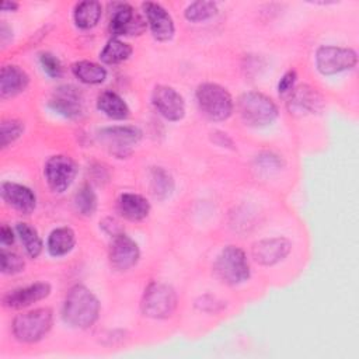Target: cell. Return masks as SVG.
Here are the masks:
<instances>
[{
	"label": "cell",
	"mask_w": 359,
	"mask_h": 359,
	"mask_svg": "<svg viewBox=\"0 0 359 359\" xmlns=\"http://www.w3.org/2000/svg\"><path fill=\"white\" fill-rule=\"evenodd\" d=\"M237 111L243 122L252 128H264L278 118V107L271 97L261 91H245L238 97Z\"/></svg>",
	"instance_id": "cell-2"
},
{
	"label": "cell",
	"mask_w": 359,
	"mask_h": 359,
	"mask_svg": "<svg viewBox=\"0 0 359 359\" xmlns=\"http://www.w3.org/2000/svg\"><path fill=\"white\" fill-rule=\"evenodd\" d=\"M296 79H297V74L293 69L285 72L278 83V93L279 94H287V93L290 94V91L294 88Z\"/></svg>",
	"instance_id": "cell-33"
},
{
	"label": "cell",
	"mask_w": 359,
	"mask_h": 359,
	"mask_svg": "<svg viewBox=\"0 0 359 359\" xmlns=\"http://www.w3.org/2000/svg\"><path fill=\"white\" fill-rule=\"evenodd\" d=\"M142 8L153 38L160 42L170 41L175 34L174 20L170 13L161 4L154 1H144Z\"/></svg>",
	"instance_id": "cell-13"
},
{
	"label": "cell",
	"mask_w": 359,
	"mask_h": 359,
	"mask_svg": "<svg viewBox=\"0 0 359 359\" xmlns=\"http://www.w3.org/2000/svg\"><path fill=\"white\" fill-rule=\"evenodd\" d=\"M102 14V6L97 0H84L74 6L73 20L77 28L90 29L94 28Z\"/></svg>",
	"instance_id": "cell-22"
},
{
	"label": "cell",
	"mask_w": 359,
	"mask_h": 359,
	"mask_svg": "<svg viewBox=\"0 0 359 359\" xmlns=\"http://www.w3.org/2000/svg\"><path fill=\"white\" fill-rule=\"evenodd\" d=\"M119 223L115 220V219H112V217H107L104 222H102V227H104V230L109 234V236H116V234H119V233H122L121 231V227L118 226Z\"/></svg>",
	"instance_id": "cell-35"
},
{
	"label": "cell",
	"mask_w": 359,
	"mask_h": 359,
	"mask_svg": "<svg viewBox=\"0 0 359 359\" xmlns=\"http://www.w3.org/2000/svg\"><path fill=\"white\" fill-rule=\"evenodd\" d=\"M151 104L167 121L177 122L185 115L184 97L171 86L158 84L151 91Z\"/></svg>",
	"instance_id": "cell-11"
},
{
	"label": "cell",
	"mask_w": 359,
	"mask_h": 359,
	"mask_svg": "<svg viewBox=\"0 0 359 359\" xmlns=\"http://www.w3.org/2000/svg\"><path fill=\"white\" fill-rule=\"evenodd\" d=\"M108 258L111 266L115 271L125 272L137 264L140 258V250L137 243L122 231L112 237Z\"/></svg>",
	"instance_id": "cell-12"
},
{
	"label": "cell",
	"mask_w": 359,
	"mask_h": 359,
	"mask_svg": "<svg viewBox=\"0 0 359 359\" xmlns=\"http://www.w3.org/2000/svg\"><path fill=\"white\" fill-rule=\"evenodd\" d=\"M29 76L17 65H4L0 72V97L3 100L15 97L25 91Z\"/></svg>",
	"instance_id": "cell-19"
},
{
	"label": "cell",
	"mask_w": 359,
	"mask_h": 359,
	"mask_svg": "<svg viewBox=\"0 0 359 359\" xmlns=\"http://www.w3.org/2000/svg\"><path fill=\"white\" fill-rule=\"evenodd\" d=\"M72 73L84 84H101L107 79V69L91 60H79L72 65Z\"/></svg>",
	"instance_id": "cell-24"
},
{
	"label": "cell",
	"mask_w": 359,
	"mask_h": 359,
	"mask_svg": "<svg viewBox=\"0 0 359 359\" xmlns=\"http://www.w3.org/2000/svg\"><path fill=\"white\" fill-rule=\"evenodd\" d=\"M174 178L164 167H151L150 192L158 201H165L174 192Z\"/></svg>",
	"instance_id": "cell-25"
},
{
	"label": "cell",
	"mask_w": 359,
	"mask_h": 359,
	"mask_svg": "<svg viewBox=\"0 0 359 359\" xmlns=\"http://www.w3.org/2000/svg\"><path fill=\"white\" fill-rule=\"evenodd\" d=\"M290 250L292 243L286 237H271L254 243L251 254L259 265L271 266L283 261L289 255Z\"/></svg>",
	"instance_id": "cell-14"
},
{
	"label": "cell",
	"mask_w": 359,
	"mask_h": 359,
	"mask_svg": "<svg viewBox=\"0 0 359 359\" xmlns=\"http://www.w3.org/2000/svg\"><path fill=\"white\" fill-rule=\"evenodd\" d=\"M74 208L81 216H93L97 210V195L90 184H83L74 194Z\"/></svg>",
	"instance_id": "cell-28"
},
{
	"label": "cell",
	"mask_w": 359,
	"mask_h": 359,
	"mask_svg": "<svg viewBox=\"0 0 359 359\" xmlns=\"http://www.w3.org/2000/svg\"><path fill=\"white\" fill-rule=\"evenodd\" d=\"M15 231H17V236L20 237L28 257H31V258L39 257V254L42 252V248H43V243H42V238L39 237L36 229L29 226L28 223L18 222L15 226Z\"/></svg>",
	"instance_id": "cell-27"
},
{
	"label": "cell",
	"mask_w": 359,
	"mask_h": 359,
	"mask_svg": "<svg viewBox=\"0 0 359 359\" xmlns=\"http://www.w3.org/2000/svg\"><path fill=\"white\" fill-rule=\"evenodd\" d=\"M53 311L49 307H38L17 314L11 324L13 335L22 344L41 341L52 328Z\"/></svg>",
	"instance_id": "cell-3"
},
{
	"label": "cell",
	"mask_w": 359,
	"mask_h": 359,
	"mask_svg": "<svg viewBox=\"0 0 359 359\" xmlns=\"http://www.w3.org/2000/svg\"><path fill=\"white\" fill-rule=\"evenodd\" d=\"M14 231L10 226L3 224L0 229V243H1V248H7L8 245H11L14 243Z\"/></svg>",
	"instance_id": "cell-34"
},
{
	"label": "cell",
	"mask_w": 359,
	"mask_h": 359,
	"mask_svg": "<svg viewBox=\"0 0 359 359\" xmlns=\"http://www.w3.org/2000/svg\"><path fill=\"white\" fill-rule=\"evenodd\" d=\"M178 297L172 286L163 282H151L144 289L140 310L144 317L164 320L172 316L177 309Z\"/></svg>",
	"instance_id": "cell-6"
},
{
	"label": "cell",
	"mask_w": 359,
	"mask_h": 359,
	"mask_svg": "<svg viewBox=\"0 0 359 359\" xmlns=\"http://www.w3.org/2000/svg\"><path fill=\"white\" fill-rule=\"evenodd\" d=\"M17 8H18V3H15V1H4L1 4L3 11H15Z\"/></svg>",
	"instance_id": "cell-37"
},
{
	"label": "cell",
	"mask_w": 359,
	"mask_h": 359,
	"mask_svg": "<svg viewBox=\"0 0 359 359\" xmlns=\"http://www.w3.org/2000/svg\"><path fill=\"white\" fill-rule=\"evenodd\" d=\"M116 209L119 215L129 222H140L150 213V202L139 194L123 192L118 196Z\"/></svg>",
	"instance_id": "cell-20"
},
{
	"label": "cell",
	"mask_w": 359,
	"mask_h": 359,
	"mask_svg": "<svg viewBox=\"0 0 359 359\" xmlns=\"http://www.w3.org/2000/svg\"><path fill=\"white\" fill-rule=\"evenodd\" d=\"M39 63H41L42 70L52 79H59L63 73V66H62L60 60L50 52H41Z\"/></svg>",
	"instance_id": "cell-32"
},
{
	"label": "cell",
	"mask_w": 359,
	"mask_h": 359,
	"mask_svg": "<svg viewBox=\"0 0 359 359\" xmlns=\"http://www.w3.org/2000/svg\"><path fill=\"white\" fill-rule=\"evenodd\" d=\"M215 276L230 286L244 283L251 273L244 250L237 245L224 247L213 264Z\"/></svg>",
	"instance_id": "cell-5"
},
{
	"label": "cell",
	"mask_w": 359,
	"mask_h": 359,
	"mask_svg": "<svg viewBox=\"0 0 359 359\" xmlns=\"http://www.w3.org/2000/svg\"><path fill=\"white\" fill-rule=\"evenodd\" d=\"M358 63V53L352 48L323 45L316 50V67L324 76L351 70Z\"/></svg>",
	"instance_id": "cell-8"
},
{
	"label": "cell",
	"mask_w": 359,
	"mask_h": 359,
	"mask_svg": "<svg viewBox=\"0 0 359 359\" xmlns=\"http://www.w3.org/2000/svg\"><path fill=\"white\" fill-rule=\"evenodd\" d=\"M133 49L129 43L118 39V38H111L105 46L102 48L100 53V59L105 65H118L125 60H128L132 55Z\"/></svg>",
	"instance_id": "cell-26"
},
{
	"label": "cell",
	"mask_w": 359,
	"mask_h": 359,
	"mask_svg": "<svg viewBox=\"0 0 359 359\" xmlns=\"http://www.w3.org/2000/svg\"><path fill=\"white\" fill-rule=\"evenodd\" d=\"M196 104L201 112L210 121H226L234 108L231 94L217 83H202L198 86Z\"/></svg>",
	"instance_id": "cell-4"
},
{
	"label": "cell",
	"mask_w": 359,
	"mask_h": 359,
	"mask_svg": "<svg viewBox=\"0 0 359 359\" xmlns=\"http://www.w3.org/2000/svg\"><path fill=\"white\" fill-rule=\"evenodd\" d=\"M13 38V29L6 24V21H1V25H0V41H1V45L6 46L7 42Z\"/></svg>",
	"instance_id": "cell-36"
},
{
	"label": "cell",
	"mask_w": 359,
	"mask_h": 359,
	"mask_svg": "<svg viewBox=\"0 0 359 359\" xmlns=\"http://www.w3.org/2000/svg\"><path fill=\"white\" fill-rule=\"evenodd\" d=\"M0 194L3 201L20 213L28 215L36 208V196L34 191L22 184L4 181L1 182Z\"/></svg>",
	"instance_id": "cell-18"
},
{
	"label": "cell",
	"mask_w": 359,
	"mask_h": 359,
	"mask_svg": "<svg viewBox=\"0 0 359 359\" xmlns=\"http://www.w3.org/2000/svg\"><path fill=\"white\" fill-rule=\"evenodd\" d=\"M147 21L142 18L128 3H115L108 29L112 38L140 35L146 31Z\"/></svg>",
	"instance_id": "cell-10"
},
{
	"label": "cell",
	"mask_w": 359,
	"mask_h": 359,
	"mask_svg": "<svg viewBox=\"0 0 359 359\" xmlns=\"http://www.w3.org/2000/svg\"><path fill=\"white\" fill-rule=\"evenodd\" d=\"M98 142L116 158H126L142 139V130L130 125H114L98 130Z\"/></svg>",
	"instance_id": "cell-7"
},
{
	"label": "cell",
	"mask_w": 359,
	"mask_h": 359,
	"mask_svg": "<svg viewBox=\"0 0 359 359\" xmlns=\"http://www.w3.org/2000/svg\"><path fill=\"white\" fill-rule=\"evenodd\" d=\"M97 108L105 116H108L111 119H115V121H123L130 114L129 107L123 101V98L119 94H116L115 91H111V90H105V91L98 94Z\"/></svg>",
	"instance_id": "cell-21"
},
{
	"label": "cell",
	"mask_w": 359,
	"mask_h": 359,
	"mask_svg": "<svg viewBox=\"0 0 359 359\" xmlns=\"http://www.w3.org/2000/svg\"><path fill=\"white\" fill-rule=\"evenodd\" d=\"M216 13H217V4L215 1L198 0V1L191 3L185 8L184 15L191 22H201V21H206V20L215 17Z\"/></svg>",
	"instance_id": "cell-29"
},
{
	"label": "cell",
	"mask_w": 359,
	"mask_h": 359,
	"mask_svg": "<svg viewBox=\"0 0 359 359\" xmlns=\"http://www.w3.org/2000/svg\"><path fill=\"white\" fill-rule=\"evenodd\" d=\"M324 107V100L321 94L309 84H302L290 91L287 101V108L290 114L307 115L320 112Z\"/></svg>",
	"instance_id": "cell-17"
},
{
	"label": "cell",
	"mask_w": 359,
	"mask_h": 359,
	"mask_svg": "<svg viewBox=\"0 0 359 359\" xmlns=\"http://www.w3.org/2000/svg\"><path fill=\"white\" fill-rule=\"evenodd\" d=\"M50 294V285L46 282H35L28 286L17 287L3 296V306L11 310H21L31 304L46 299Z\"/></svg>",
	"instance_id": "cell-16"
},
{
	"label": "cell",
	"mask_w": 359,
	"mask_h": 359,
	"mask_svg": "<svg viewBox=\"0 0 359 359\" xmlns=\"http://www.w3.org/2000/svg\"><path fill=\"white\" fill-rule=\"evenodd\" d=\"M43 174L50 191L62 194L73 184L77 174V164L70 156L56 154L46 160Z\"/></svg>",
	"instance_id": "cell-9"
},
{
	"label": "cell",
	"mask_w": 359,
	"mask_h": 359,
	"mask_svg": "<svg viewBox=\"0 0 359 359\" xmlns=\"http://www.w3.org/2000/svg\"><path fill=\"white\" fill-rule=\"evenodd\" d=\"M76 244V234L70 227H57L50 231L46 248L52 257H63L69 254Z\"/></svg>",
	"instance_id": "cell-23"
},
{
	"label": "cell",
	"mask_w": 359,
	"mask_h": 359,
	"mask_svg": "<svg viewBox=\"0 0 359 359\" xmlns=\"http://www.w3.org/2000/svg\"><path fill=\"white\" fill-rule=\"evenodd\" d=\"M0 261H1V272L4 275H15L22 272L25 268L24 258L7 248H1Z\"/></svg>",
	"instance_id": "cell-31"
},
{
	"label": "cell",
	"mask_w": 359,
	"mask_h": 359,
	"mask_svg": "<svg viewBox=\"0 0 359 359\" xmlns=\"http://www.w3.org/2000/svg\"><path fill=\"white\" fill-rule=\"evenodd\" d=\"M101 310L97 296L84 285H73L63 300L62 318L73 327L86 330L95 324Z\"/></svg>",
	"instance_id": "cell-1"
},
{
	"label": "cell",
	"mask_w": 359,
	"mask_h": 359,
	"mask_svg": "<svg viewBox=\"0 0 359 359\" xmlns=\"http://www.w3.org/2000/svg\"><path fill=\"white\" fill-rule=\"evenodd\" d=\"M49 107L56 114L69 119H74L79 118L83 112V95L74 86H59L52 93Z\"/></svg>",
	"instance_id": "cell-15"
},
{
	"label": "cell",
	"mask_w": 359,
	"mask_h": 359,
	"mask_svg": "<svg viewBox=\"0 0 359 359\" xmlns=\"http://www.w3.org/2000/svg\"><path fill=\"white\" fill-rule=\"evenodd\" d=\"M24 133V122L15 118H7L3 119L0 123V143L1 147L6 149L10 144H13L17 139L21 137Z\"/></svg>",
	"instance_id": "cell-30"
}]
</instances>
